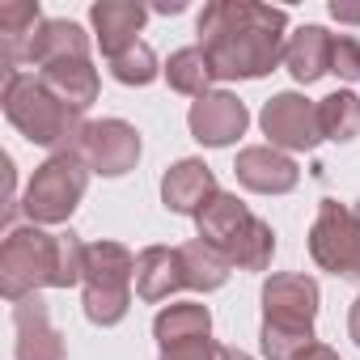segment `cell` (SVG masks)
Instances as JSON below:
<instances>
[{"label": "cell", "mask_w": 360, "mask_h": 360, "mask_svg": "<svg viewBox=\"0 0 360 360\" xmlns=\"http://www.w3.org/2000/svg\"><path fill=\"white\" fill-rule=\"evenodd\" d=\"M284 9L250 5V0H217L200 13V47L217 81H255L284 60Z\"/></svg>", "instance_id": "1"}, {"label": "cell", "mask_w": 360, "mask_h": 360, "mask_svg": "<svg viewBox=\"0 0 360 360\" xmlns=\"http://www.w3.org/2000/svg\"><path fill=\"white\" fill-rule=\"evenodd\" d=\"M85 276V246L77 233H43L39 225L13 229L0 246V288L22 301L39 288H72Z\"/></svg>", "instance_id": "2"}, {"label": "cell", "mask_w": 360, "mask_h": 360, "mask_svg": "<svg viewBox=\"0 0 360 360\" xmlns=\"http://www.w3.org/2000/svg\"><path fill=\"white\" fill-rule=\"evenodd\" d=\"M5 115L9 123L30 140V144H43L56 153H72L81 148V136H85V119L77 106H68L64 98H56L39 77L30 72H9L5 77Z\"/></svg>", "instance_id": "3"}, {"label": "cell", "mask_w": 360, "mask_h": 360, "mask_svg": "<svg viewBox=\"0 0 360 360\" xmlns=\"http://www.w3.org/2000/svg\"><path fill=\"white\" fill-rule=\"evenodd\" d=\"M314 318H318V280L301 271L271 276L263 284V356L297 360L305 347H314Z\"/></svg>", "instance_id": "4"}, {"label": "cell", "mask_w": 360, "mask_h": 360, "mask_svg": "<svg viewBox=\"0 0 360 360\" xmlns=\"http://www.w3.org/2000/svg\"><path fill=\"white\" fill-rule=\"evenodd\" d=\"M195 225H200V238H204L212 250H221L229 267L263 271V267L271 263V255H276V233H271V225L259 221L238 195H225V191H221V195L195 217Z\"/></svg>", "instance_id": "5"}, {"label": "cell", "mask_w": 360, "mask_h": 360, "mask_svg": "<svg viewBox=\"0 0 360 360\" xmlns=\"http://www.w3.org/2000/svg\"><path fill=\"white\" fill-rule=\"evenodd\" d=\"M131 280H136V259L119 242H94L85 246V318L94 326H115L123 322L131 305Z\"/></svg>", "instance_id": "6"}, {"label": "cell", "mask_w": 360, "mask_h": 360, "mask_svg": "<svg viewBox=\"0 0 360 360\" xmlns=\"http://www.w3.org/2000/svg\"><path fill=\"white\" fill-rule=\"evenodd\" d=\"M85 187H89V165H85V157L77 148L72 153H56V157H47L34 169V178L26 183L22 208H26V217L34 225H60V221L72 217V208L81 204Z\"/></svg>", "instance_id": "7"}, {"label": "cell", "mask_w": 360, "mask_h": 360, "mask_svg": "<svg viewBox=\"0 0 360 360\" xmlns=\"http://www.w3.org/2000/svg\"><path fill=\"white\" fill-rule=\"evenodd\" d=\"M309 255L322 271L360 280V208L343 200H322L309 229Z\"/></svg>", "instance_id": "8"}, {"label": "cell", "mask_w": 360, "mask_h": 360, "mask_svg": "<svg viewBox=\"0 0 360 360\" xmlns=\"http://www.w3.org/2000/svg\"><path fill=\"white\" fill-rule=\"evenodd\" d=\"M85 165L102 178H119L127 174L136 161H140V131L123 119H102V123H89L85 136H81V148Z\"/></svg>", "instance_id": "9"}, {"label": "cell", "mask_w": 360, "mask_h": 360, "mask_svg": "<svg viewBox=\"0 0 360 360\" xmlns=\"http://www.w3.org/2000/svg\"><path fill=\"white\" fill-rule=\"evenodd\" d=\"M263 131L271 136V148H292V153H305L322 140V127H318V106L301 94H276L267 106H263Z\"/></svg>", "instance_id": "10"}, {"label": "cell", "mask_w": 360, "mask_h": 360, "mask_svg": "<svg viewBox=\"0 0 360 360\" xmlns=\"http://www.w3.org/2000/svg\"><path fill=\"white\" fill-rule=\"evenodd\" d=\"M187 123H191V136H195L200 144L225 148V144H233V140L246 131L250 115H246V102H238L233 94H204V98L191 102Z\"/></svg>", "instance_id": "11"}, {"label": "cell", "mask_w": 360, "mask_h": 360, "mask_svg": "<svg viewBox=\"0 0 360 360\" xmlns=\"http://www.w3.org/2000/svg\"><path fill=\"white\" fill-rule=\"evenodd\" d=\"M238 183L246 191H259V195H284L301 183V169L288 153L271 148V144H255V148H242L238 153Z\"/></svg>", "instance_id": "12"}, {"label": "cell", "mask_w": 360, "mask_h": 360, "mask_svg": "<svg viewBox=\"0 0 360 360\" xmlns=\"http://www.w3.org/2000/svg\"><path fill=\"white\" fill-rule=\"evenodd\" d=\"M13 330H18V360H64V335L51 326L47 301L39 292L13 301Z\"/></svg>", "instance_id": "13"}, {"label": "cell", "mask_w": 360, "mask_h": 360, "mask_svg": "<svg viewBox=\"0 0 360 360\" xmlns=\"http://www.w3.org/2000/svg\"><path fill=\"white\" fill-rule=\"evenodd\" d=\"M217 195H221V191H217L212 169H208L204 161H195V157L169 165V169H165V178H161V200H165V208H169V212L200 217Z\"/></svg>", "instance_id": "14"}, {"label": "cell", "mask_w": 360, "mask_h": 360, "mask_svg": "<svg viewBox=\"0 0 360 360\" xmlns=\"http://www.w3.org/2000/svg\"><path fill=\"white\" fill-rule=\"evenodd\" d=\"M178 288H187V263H183V250L178 246H148V250L136 255V292H140V301L157 305Z\"/></svg>", "instance_id": "15"}, {"label": "cell", "mask_w": 360, "mask_h": 360, "mask_svg": "<svg viewBox=\"0 0 360 360\" xmlns=\"http://www.w3.org/2000/svg\"><path fill=\"white\" fill-rule=\"evenodd\" d=\"M144 18H148V9L136 5V0H98V5L89 9V22H94V30H98L102 56L115 60V56H123L127 47H136V43H140L136 34H140Z\"/></svg>", "instance_id": "16"}, {"label": "cell", "mask_w": 360, "mask_h": 360, "mask_svg": "<svg viewBox=\"0 0 360 360\" xmlns=\"http://www.w3.org/2000/svg\"><path fill=\"white\" fill-rule=\"evenodd\" d=\"M39 81H43L56 98H64L68 106H77V110H89V106L98 102V72H94L89 56L51 60V64H43Z\"/></svg>", "instance_id": "17"}, {"label": "cell", "mask_w": 360, "mask_h": 360, "mask_svg": "<svg viewBox=\"0 0 360 360\" xmlns=\"http://www.w3.org/2000/svg\"><path fill=\"white\" fill-rule=\"evenodd\" d=\"M153 335H157L161 352H178V347L204 343V339H212V314H208V305H195V301L165 305L153 318Z\"/></svg>", "instance_id": "18"}, {"label": "cell", "mask_w": 360, "mask_h": 360, "mask_svg": "<svg viewBox=\"0 0 360 360\" xmlns=\"http://www.w3.org/2000/svg\"><path fill=\"white\" fill-rule=\"evenodd\" d=\"M330 43H335V34H326L322 26H301L297 34H288V47H284L288 72L301 85H314L318 77H326L330 72Z\"/></svg>", "instance_id": "19"}, {"label": "cell", "mask_w": 360, "mask_h": 360, "mask_svg": "<svg viewBox=\"0 0 360 360\" xmlns=\"http://www.w3.org/2000/svg\"><path fill=\"white\" fill-rule=\"evenodd\" d=\"M39 26H43V18H39V5H30V0H9V5H0V43H5L9 72H18L13 64L30 56V43H34Z\"/></svg>", "instance_id": "20"}, {"label": "cell", "mask_w": 360, "mask_h": 360, "mask_svg": "<svg viewBox=\"0 0 360 360\" xmlns=\"http://www.w3.org/2000/svg\"><path fill=\"white\" fill-rule=\"evenodd\" d=\"M64 56H89V39L77 22H43L34 43H30V64H51V60H64Z\"/></svg>", "instance_id": "21"}, {"label": "cell", "mask_w": 360, "mask_h": 360, "mask_svg": "<svg viewBox=\"0 0 360 360\" xmlns=\"http://www.w3.org/2000/svg\"><path fill=\"white\" fill-rule=\"evenodd\" d=\"M165 81H169V89H178V94L204 98L208 85L217 81V72H212L204 47H183V51H174V56H169V64H165Z\"/></svg>", "instance_id": "22"}, {"label": "cell", "mask_w": 360, "mask_h": 360, "mask_svg": "<svg viewBox=\"0 0 360 360\" xmlns=\"http://www.w3.org/2000/svg\"><path fill=\"white\" fill-rule=\"evenodd\" d=\"M178 250H183V263H187V288H195V292H212V288H221V284L229 280V263H225V255L212 250L204 238H195V242H187V246H178Z\"/></svg>", "instance_id": "23"}, {"label": "cell", "mask_w": 360, "mask_h": 360, "mask_svg": "<svg viewBox=\"0 0 360 360\" xmlns=\"http://www.w3.org/2000/svg\"><path fill=\"white\" fill-rule=\"evenodd\" d=\"M318 127H322L326 140H339V144L356 140L360 136V98L347 94V89L322 98L318 102Z\"/></svg>", "instance_id": "24"}, {"label": "cell", "mask_w": 360, "mask_h": 360, "mask_svg": "<svg viewBox=\"0 0 360 360\" xmlns=\"http://www.w3.org/2000/svg\"><path fill=\"white\" fill-rule=\"evenodd\" d=\"M110 77L119 85H148V81H157V56H153V47L136 43L123 56H115L110 60Z\"/></svg>", "instance_id": "25"}, {"label": "cell", "mask_w": 360, "mask_h": 360, "mask_svg": "<svg viewBox=\"0 0 360 360\" xmlns=\"http://www.w3.org/2000/svg\"><path fill=\"white\" fill-rule=\"evenodd\" d=\"M330 72L343 81H360V43L347 34H335L330 43Z\"/></svg>", "instance_id": "26"}, {"label": "cell", "mask_w": 360, "mask_h": 360, "mask_svg": "<svg viewBox=\"0 0 360 360\" xmlns=\"http://www.w3.org/2000/svg\"><path fill=\"white\" fill-rule=\"evenodd\" d=\"M330 18H335V22H360V5H343V0H330Z\"/></svg>", "instance_id": "27"}, {"label": "cell", "mask_w": 360, "mask_h": 360, "mask_svg": "<svg viewBox=\"0 0 360 360\" xmlns=\"http://www.w3.org/2000/svg\"><path fill=\"white\" fill-rule=\"evenodd\" d=\"M297 360H339V352H335V347H326V343H314V347H305Z\"/></svg>", "instance_id": "28"}, {"label": "cell", "mask_w": 360, "mask_h": 360, "mask_svg": "<svg viewBox=\"0 0 360 360\" xmlns=\"http://www.w3.org/2000/svg\"><path fill=\"white\" fill-rule=\"evenodd\" d=\"M347 330H352V339H356V347H360V297L352 301V314H347Z\"/></svg>", "instance_id": "29"}, {"label": "cell", "mask_w": 360, "mask_h": 360, "mask_svg": "<svg viewBox=\"0 0 360 360\" xmlns=\"http://www.w3.org/2000/svg\"><path fill=\"white\" fill-rule=\"evenodd\" d=\"M221 360H250L246 352H238V347H221Z\"/></svg>", "instance_id": "30"}]
</instances>
